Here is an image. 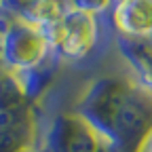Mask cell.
Segmentation results:
<instances>
[{
    "instance_id": "obj_5",
    "label": "cell",
    "mask_w": 152,
    "mask_h": 152,
    "mask_svg": "<svg viewBox=\"0 0 152 152\" xmlns=\"http://www.w3.org/2000/svg\"><path fill=\"white\" fill-rule=\"evenodd\" d=\"M137 152H152V131H150V135L144 140V144L140 146V150Z\"/></svg>"
},
{
    "instance_id": "obj_2",
    "label": "cell",
    "mask_w": 152,
    "mask_h": 152,
    "mask_svg": "<svg viewBox=\"0 0 152 152\" xmlns=\"http://www.w3.org/2000/svg\"><path fill=\"white\" fill-rule=\"evenodd\" d=\"M49 40L68 57H83L87 55L95 40H97V21L95 15L70 9L64 11L61 17L51 26Z\"/></svg>"
},
{
    "instance_id": "obj_3",
    "label": "cell",
    "mask_w": 152,
    "mask_h": 152,
    "mask_svg": "<svg viewBox=\"0 0 152 152\" xmlns=\"http://www.w3.org/2000/svg\"><path fill=\"white\" fill-rule=\"evenodd\" d=\"M116 28L133 40L152 38V0H121L114 7Z\"/></svg>"
},
{
    "instance_id": "obj_4",
    "label": "cell",
    "mask_w": 152,
    "mask_h": 152,
    "mask_svg": "<svg viewBox=\"0 0 152 152\" xmlns=\"http://www.w3.org/2000/svg\"><path fill=\"white\" fill-rule=\"evenodd\" d=\"M51 40L49 34H42L36 28H21L11 34L9 40V53L11 59L19 66H34L45 57Z\"/></svg>"
},
{
    "instance_id": "obj_1",
    "label": "cell",
    "mask_w": 152,
    "mask_h": 152,
    "mask_svg": "<svg viewBox=\"0 0 152 152\" xmlns=\"http://www.w3.org/2000/svg\"><path fill=\"white\" fill-rule=\"evenodd\" d=\"M80 116L121 152H137L152 131V89L127 78H102L80 104Z\"/></svg>"
}]
</instances>
